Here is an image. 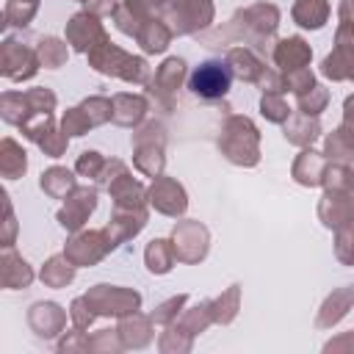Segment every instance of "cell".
Returning <instances> with one entry per match:
<instances>
[{
    "mask_svg": "<svg viewBox=\"0 0 354 354\" xmlns=\"http://www.w3.org/2000/svg\"><path fill=\"white\" fill-rule=\"evenodd\" d=\"M230 83H232V72L221 61H205L188 77V88L196 97H202V100H218V97H224L230 91Z\"/></svg>",
    "mask_w": 354,
    "mask_h": 354,
    "instance_id": "6da1fadb",
    "label": "cell"
}]
</instances>
